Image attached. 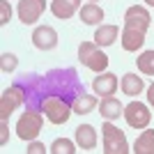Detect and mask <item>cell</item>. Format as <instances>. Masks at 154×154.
I'll list each match as a JSON object with an SVG mask.
<instances>
[{
  "instance_id": "cell-1",
  "label": "cell",
  "mask_w": 154,
  "mask_h": 154,
  "mask_svg": "<svg viewBox=\"0 0 154 154\" xmlns=\"http://www.w3.org/2000/svg\"><path fill=\"white\" fill-rule=\"evenodd\" d=\"M149 21H152V16H149L147 7L143 5H131L124 12V28H122V39H120L124 51L134 53L138 48H143Z\"/></svg>"
},
{
  "instance_id": "cell-2",
  "label": "cell",
  "mask_w": 154,
  "mask_h": 154,
  "mask_svg": "<svg viewBox=\"0 0 154 154\" xmlns=\"http://www.w3.org/2000/svg\"><path fill=\"white\" fill-rule=\"evenodd\" d=\"M39 110L44 113V117H46L51 124H67V120L74 115L71 103H67L62 97H58V94L44 97V99H42V103H39Z\"/></svg>"
},
{
  "instance_id": "cell-3",
  "label": "cell",
  "mask_w": 154,
  "mask_h": 154,
  "mask_svg": "<svg viewBox=\"0 0 154 154\" xmlns=\"http://www.w3.org/2000/svg\"><path fill=\"white\" fill-rule=\"evenodd\" d=\"M78 60H81V64H85L88 69L97 71V74H103L108 69V55L101 51V46H97V42H81Z\"/></svg>"
},
{
  "instance_id": "cell-4",
  "label": "cell",
  "mask_w": 154,
  "mask_h": 154,
  "mask_svg": "<svg viewBox=\"0 0 154 154\" xmlns=\"http://www.w3.org/2000/svg\"><path fill=\"white\" fill-rule=\"evenodd\" d=\"M42 127H44V113L28 108L26 113L19 117V122H16V136L26 143L37 140V136L42 134Z\"/></svg>"
},
{
  "instance_id": "cell-5",
  "label": "cell",
  "mask_w": 154,
  "mask_h": 154,
  "mask_svg": "<svg viewBox=\"0 0 154 154\" xmlns=\"http://www.w3.org/2000/svg\"><path fill=\"white\" fill-rule=\"evenodd\" d=\"M101 143H103V152L106 154H129L131 152L124 131H120L110 120L101 127Z\"/></svg>"
},
{
  "instance_id": "cell-6",
  "label": "cell",
  "mask_w": 154,
  "mask_h": 154,
  "mask_svg": "<svg viewBox=\"0 0 154 154\" xmlns=\"http://www.w3.org/2000/svg\"><path fill=\"white\" fill-rule=\"evenodd\" d=\"M23 101H26L23 88H19V85L5 88V92L0 94V122H7L14 110L19 108V106H23Z\"/></svg>"
},
{
  "instance_id": "cell-7",
  "label": "cell",
  "mask_w": 154,
  "mask_h": 154,
  "mask_svg": "<svg viewBox=\"0 0 154 154\" xmlns=\"http://www.w3.org/2000/svg\"><path fill=\"white\" fill-rule=\"evenodd\" d=\"M124 120H127L129 127L134 129H147L149 122H152V113L145 103L140 101H129L124 106Z\"/></svg>"
},
{
  "instance_id": "cell-8",
  "label": "cell",
  "mask_w": 154,
  "mask_h": 154,
  "mask_svg": "<svg viewBox=\"0 0 154 154\" xmlns=\"http://www.w3.org/2000/svg\"><path fill=\"white\" fill-rule=\"evenodd\" d=\"M44 9H46V0H21L19 7H16L21 23H26V26L37 23L39 16L44 14Z\"/></svg>"
},
{
  "instance_id": "cell-9",
  "label": "cell",
  "mask_w": 154,
  "mask_h": 154,
  "mask_svg": "<svg viewBox=\"0 0 154 154\" xmlns=\"http://www.w3.org/2000/svg\"><path fill=\"white\" fill-rule=\"evenodd\" d=\"M32 44L39 51H53L58 46V30L53 26H37L32 30Z\"/></svg>"
},
{
  "instance_id": "cell-10",
  "label": "cell",
  "mask_w": 154,
  "mask_h": 154,
  "mask_svg": "<svg viewBox=\"0 0 154 154\" xmlns=\"http://www.w3.org/2000/svg\"><path fill=\"white\" fill-rule=\"evenodd\" d=\"M117 85H120V81H117L115 74L103 71V74H99V76L92 81V90H94V94L113 97V94H115V90H117Z\"/></svg>"
},
{
  "instance_id": "cell-11",
  "label": "cell",
  "mask_w": 154,
  "mask_h": 154,
  "mask_svg": "<svg viewBox=\"0 0 154 154\" xmlns=\"http://www.w3.org/2000/svg\"><path fill=\"white\" fill-rule=\"evenodd\" d=\"M74 140H76L78 149H94L99 136H97V129L92 127V124H81V127H76Z\"/></svg>"
},
{
  "instance_id": "cell-12",
  "label": "cell",
  "mask_w": 154,
  "mask_h": 154,
  "mask_svg": "<svg viewBox=\"0 0 154 154\" xmlns=\"http://www.w3.org/2000/svg\"><path fill=\"white\" fill-rule=\"evenodd\" d=\"M76 12H81V0H53L51 2V14L55 19H71Z\"/></svg>"
},
{
  "instance_id": "cell-13",
  "label": "cell",
  "mask_w": 154,
  "mask_h": 154,
  "mask_svg": "<svg viewBox=\"0 0 154 154\" xmlns=\"http://www.w3.org/2000/svg\"><path fill=\"white\" fill-rule=\"evenodd\" d=\"M99 113H101L103 120H117L120 115H124V106L120 103V99L115 97H101V101H99Z\"/></svg>"
},
{
  "instance_id": "cell-14",
  "label": "cell",
  "mask_w": 154,
  "mask_h": 154,
  "mask_svg": "<svg viewBox=\"0 0 154 154\" xmlns=\"http://www.w3.org/2000/svg\"><path fill=\"white\" fill-rule=\"evenodd\" d=\"M117 35H120V26H115V23H108V26H99L94 30V42L97 46H113L115 44Z\"/></svg>"
},
{
  "instance_id": "cell-15",
  "label": "cell",
  "mask_w": 154,
  "mask_h": 154,
  "mask_svg": "<svg viewBox=\"0 0 154 154\" xmlns=\"http://www.w3.org/2000/svg\"><path fill=\"white\" fill-rule=\"evenodd\" d=\"M120 88L127 97H138L143 90H145V81L138 74H124L122 81H120Z\"/></svg>"
},
{
  "instance_id": "cell-16",
  "label": "cell",
  "mask_w": 154,
  "mask_h": 154,
  "mask_svg": "<svg viewBox=\"0 0 154 154\" xmlns=\"http://www.w3.org/2000/svg\"><path fill=\"white\" fill-rule=\"evenodd\" d=\"M99 106V101H97L94 94H78L74 101H71V110H74V115H88V113H92V110Z\"/></svg>"
},
{
  "instance_id": "cell-17",
  "label": "cell",
  "mask_w": 154,
  "mask_h": 154,
  "mask_svg": "<svg viewBox=\"0 0 154 154\" xmlns=\"http://www.w3.org/2000/svg\"><path fill=\"white\" fill-rule=\"evenodd\" d=\"M78 16H81V21H83L85 26H99L103 21V9L97 2H88V5L81 7Z\"/></svg>"
},
{
  "instance_id": "cell-18",
  "label": "cell",
  "mask_w": 154,
  "mask_h": 154,
  "mask_svg": "<svg viewBox=\"0 0 154 154\" xmlns=\"http://www.w3.org/2000/svg\"><path fill=\"white\" fill-rule=\"evenodd\" d=\"M134 154H154V129H145L134 143Z\"/></svg>"
},
{
  "instance_id": "cell-19",
  "label": "cell",
  "mask_w": 154,
  "mask_h": 154,
  "mask_svg": "<svg viewBox=\"0 0 154 154\" xmlns=\"http://www.w3.org/2000/svg\"><path fill=\"white\" fill-rule=\"evenodd\" d=\"M76 140L71 143L69 138H55V140L51 143V147H48V152L51 154H76Z\"/></svg>"
},
{
  "instance_id": "cell-20",
  "label": "cell",
  "mask_w": 154,
  "mask_h": 154,
  "mask_svg": "<svg viewBox=\"0 0 154 154\" xmlns=\"http://www.w3.org/2000/svg\"><path fill=\"white\" fill-rule=\"evenodd\" d=\"M136 64H138V71L147 74V76H154V48L152 51H143L136 58Z\"/></svg>"
},
{
  "instance_id": "cell-21",
  "label": "cell",
  "mask_w": 154,
  "mask_h": 154,
  "mask_svg": "<svg viewBox=\"0 0 154 154\" xmlns=\"http://www.w3.org/2000/svg\"><path fill=\"white\" fill-rule=\"evenodd\" d=\"M16 67H19V58L14 53H2L0 55V69H2V74H12Z\"/></svg>"
},
{
  "instance_id": "cell-22",
  "label": "cell",
  "mask_w": 154,
  "mask_h": 154,
  "mask_svg": "<svg viewBox=\"0 0 154 154\" xmlns=\"http://www.w3.org/2000/svg\"><path fill=\"white\" fill-rule=\"evenodd\" d=\"M12 21V7L7 0H0V26H7Z\"/></svg>"
},
{
  "instance_id": "cell-23",
  "label": "cell",
  "mask_w": 154,
  "mask_h": 154,
  "mask_svg": "<svg viewBox=\"0 0 154 154\" xmlns=\"http://www.w3.org/2000/svg\"><path fill=\"white\" fill-rule=\"evenodd\" d=\"M28 154H46V145H42L39 140L28 143Z\"/></svg>"
},
{
  "instance_id": "cell-24",
  "label": "cell",
  "mask_w": 154,
  "mask_h": 154,
  "mask_svg": "<svg viewBox=\"0 0 154 154\" xmlns=\"http://www.w3.org/2000/svg\"><path fill=\"white\" fill-rule=\"evenodd\" d=\"M7 140H9V127H7V122H0V145L5 147Z\"/></svg>"
},
{
  "instance_id": "cell-25",
  "label": "cell",
  "mask_w": 154,
  "mask_h": 154,
  "mask_svg": "<svg viewBox=\"0 0 154 154\" xmlns=\"http://www.w3.org/2000/svg\"><path fill=\"white\" fill-rule=\"evenodd\" d=\"M147 103L154 108V83H152V85H147Z\"/></svg>"
},
{
  "instance_id": "cell-26",
  "label": "cell",
  "mask_w": 154,
  "mask_h": 154,
  "mask_svg": "<svg viewBox=\"0 0 154 154\" xmlns=\"http://www.w3.org/2000/svg\"><path fill=\"white\" fill-rule=\"evenodd\" d=\"M143 2H145L147 7H154V0H143Z\"/></svg>"
},
{
  "instance_id": "cell-27",
  "label": "cell",
  "mask_w": 154,
  "mask_h": 154,
  "mask_svg": "<svg viewBox=\"0 0 154 154\" xmlns=\"http://www.w3.org/2000/svg\"><path fill=\"white\" fill-rule=\"evenodd\" d=\"M88 2H99V0H88Z\"/></svg>"
}]
</instances>
